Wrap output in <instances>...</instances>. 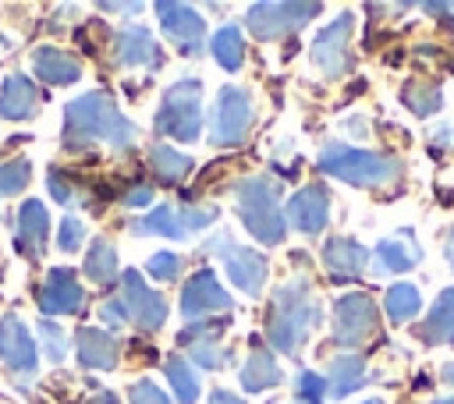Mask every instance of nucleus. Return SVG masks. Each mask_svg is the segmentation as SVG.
<instances>
[{
  "label": "nucleus",
  "mask_w": 454,
  "mask_h": 404,
  "mask_svg": "<svg viewBox=\"0 0 454 404\" xmlns=\"http://www.w3.org/2000/svg\"><path fill=\"white\" fill-rule=\"evenodd\" d=\"M316 322H319V305H316L305 280H291L273 294L266 330H270V340H273L277 351L294 354L305 344V337L312 333Z\"/></svg>",
  "instance_id": "f257e3e1"
},
{
  "label": "nucleus",
  "mask_w": 454,
  "mask_h": 404,
  "mask_svg": "<svg viewBox=\"0 0 454 404\" xmlns=\"http://www.w3.org/2000/svg\"><path fill=\"white\" fill-rule=\"evenodd\" d=\"M64 131H67L64 135L67 145H74V138H106L110 145L124 149L135 138V124L124 120L103 92H89V96L71 99L67 113H64Z\"/></svg>",
  "instance_id": "f03ea898"
},
{
  "label": "nucleus",
  "mask_w": 454,
  "mask_h": 404,
  "mask_svg": "<svg viewBox=\"0 0 454 404\" xmlns=\"http://www.w3.org/2000/svg\"><path fill=\"white\" fill-rule=\"evenodd\" d=\"M319 170L330 174V177H340V181H348L355 188L390 184L401 174L397 159H387V156H376V152H362V149H351V145H340V142H330L319 152Z\"/></svg>",
  "instance_id": "7ed1b4c3"
},
{
  "label": "nucleus",
  "mask_w": 454,
  "mask_h": 404,
  "mask_svg": "<svg viewBox=\"0 0 454 404\" xmlns=\"http://www.w3.org/2000/svg\"><path fill=\"white\" fill-rule=\"evenodd\" d=\"M238 213H241L245 227L262 245H277L284 237V209L277 202V188L266 177L241 181V188H238Z\"/></svg>",
  "instance_id": "20e7f679"
},
{
  "label": "nucleus",
  "mask_w": 454,
  "mask_h": 404,
  "mask_svg": "<svg viewBox=\"0 0 454 404\" xmlns=\"http://www.w3.org/2000/svg\"><path fill=\"white\" fill-rule=\"evenodd\" d=\"M199 92H202V85H199L195 78H181V82L167 92V99H163V106H160V113H156V128H160L163 135H170V138L195 142V138H199V124H202Z\"/></svg>",
  "instance_id": "39448f33"
},
{
  "label": "nucleus",
  "mask_w": 454,
  "mask_h": 404,
  "mask_svg": "<svg viewBox=\"0 0 454 404\" xmlns=\"http://www.w3.org/2000/svg\"><path fill=\"white\" fill-rule=\"evenodd\" d=\"M376 322H380V312L365 294H344L333 305V340L344 347L369 340L376 333Z\"/></svg>",
  "instance_id": "423d86ee"
},
{
  "label": "nucleus",
  "mask_w": 454,
  "mask_h": 404,
  "mask_svg": "<svg viewBox=\"0 0 454 404\" xmlns=\"http://www.w3.org/2000/svg\"><path fill=\"white\" fill-rule=\"evenodd\" d=\"M312 14H319V4H255L248 11V28L259 39H277L301 28Z\"/></svg>",
  "instance_id": "0eeeda50"
},
{
  "label": "nucleus",
  "mask_w": 454,
  "mask_h": 404,
  "mask_svg": "<svg viewBox=\"0 0 454 404\" xmlns=\"http://www.w3.org/2000/svg\"><path fill=\"white\" fill-rule=\"evenodd\" d=\"M213 252L223 259L227 276H231L245 294H255V291L262 287V280H266V259L255 255V248H241V245H234V241L223 234V237L213 241Z\"/></svg>",
  "instance_id": "6e6552de"
},
{
  "label": "nucleus",
  "mask_w": 454,
  "mask_h": 404,
  "mask_svg": "<svg viewBox=\"0 0 454 404\" xmlns=\"http://www.w3.org/2000/svg\"><path fill=\"white\" fill-rule=\"evenodd\" d=\"M248 124H252V99H248V92L238 89V85L220 89V103H216V135H213V138H216L220 145H234V142L245 138Z\"/></svg>",
  "instance_id": "1a4fd4ad"
},
{
  "label": "nucleus",
  "mask_w": 454,
  "mask_h": 404,
  "mask_svg": "<svg viewBox=\"0 0 454 404\" xmlns=\"http://www.w3.org/2000/svg\"><path fill=\"white\" fill-rule=\"evenodd\" d=\"M124 308H128V322H138L142 330H160L167 319V301L145 287L142 273L128 269L124 273Z\"/></svg>",
  "instance_id": "9d476101"
},
{
  "label": "nucleus",
  "mask_w": 454,
  "mask_h": 404,
  "mask_svg": "<svg viewBox=\"0 0 454 404\" xmlns=\"http://www.w3.org/2000/svg\"><path fill=\"white\" fill-rule=\"evenodd\" d=\"M348 32H351V14H340L333 25H326L316 43H312V60L323 67L330 78L348 71Z\"/></svg>",
  "instance_id": "9b49d317"
},
{
  "label": "nucleus",
  "mask_w": 454,
  "mask_h": 404,
  "mask_svg": "<svg viewBox=\"0 0 454 404\" xmlns=\"http://www.w3.org/2000/svg\"><path fill=\"white\" fill-rule=\"evenodd\" d=\"M326 216H330V195L323 184H309L287 202V223L298 227L301 234H319L326 227Z\"/></svg>",
  "instance_id": "f8f14e48"
},
{
  "label": "nucleus",
  "mask_w": 454,
  "mask_h": 404,
  "mask_svg": "<svg viewBox=\"0 0 454 404\" xmlns=\"http://www.w3.org/2000/svg\"><path fill=\"white\" fill-rule=\"evenodd\" d=\"M0 358L14 369V372H35V344L25 330V322L18 315H4L0 319Z\"/></svg>",
  "instance_id": "ddd939ff"
},
{
  "label": "nucleus",
  "mask_w": 454,
  "mask_h": 404,
  "mask_svg": "<svg viewBox=\"0 0 454 404\" xmlns=\"http://www.w3.org/2000/svg\"><path fill=\"white\" fill-rule=\"evenodd\" d=\"M156 11H160V18H163V28H167V35L177 43V50L181 53H199L202 46V18L192 11V7H184V4H156Z\"/></svg>",
  "instance_id": "4468645a"
},
{
  "label": "nucleus",
  "mask_w": 454,
  "mask_h": 404,
  "mask_svg": "<svg viewBox=\"0 0 454 404\" xmlns=\"http://www.w3.org/2000/svg\"><path fill=\"white\" fill-rule=\"evenodd\" d=\"M227 305H231V298H227V291L216 284V276H213L209 269H199V273L184 284L181 312H184L188 319L206 315V312H216V308H227Z\"/></svg>",
  "instance_id": "2eb2a0df"
},
{
  "label": "nucleus",
  "mask_w": 454,
  "mask_h": 404,
  "mask_svg": "<svg viewBox=\"0 0 454 404\" xmlns=\"http://www.w3.org/2000/svg\"><path fill=\"white\" fill-rule=\"evenodd\" d=\"M39 305L43 312H57V315H71L82 305V284L71 269H53L39 291Z\"/></svg>",
  "instance_id": "dca6fc26"
},
{
  "label": "nucleus",
  "mask_w": 454,
  "mask_h": 404,
  "mask_svg": "<svg viewBox=\"0 0 454 404\" xmlns=\"http://www.w3.org/2000/svg\"><path fill=\"white\" fill-rule=\"evenodd\" d=\"M46 230H50V216H46L43 202L28 198V202L18 209V248H21L28 259H39L43 248H46Z\"/></svg>",
  "instance_id": "f3484780"
},
{
  "label": "nucleus",
  "mask_w": 454,
  "mask_h": 404,
  "mask_svg": "<svg viewBox=\"0 0 454 404\" xmlns=\"http://www.w3.org/2000/svg\"><path fill=\"white\" fill-rule=\"evenodd\" d=\"M323 262H326V269H330L333 280H351V276H358L365 269L369 252L358 241H351V237H333L323 248Z\"/></svg>",
  "instance_id": "a211bd4d"
},
{
  "label": "nucleus",
  "mask_w": 454,
  "mask_h": 404,
  "mask_svg": "<svg viewBox=\"0 0 454 404\" xmlns=\"http://www.w3.org/2000/svg\"><path fill=\"white\" fill-rule=\"evenodd\" d=\"M114 53H117L121 64H135V67H138V64H145V67H156V64H160V46H156L153 35H149L145 28H138V25H128V28L117 32Z\"/></svg>",
  "instance_id": "6ab92c4d"
},
{
  "label": "nucleus",
  "mask_w": 454,
  "mask_h": 404,
  "mask_svg": "<svg viewBox=\"0 0 454 404\" xmlns=\"http://www.w3.org/2000/svg\"><path fill=\"white\" fill-rule=\"evenodd\" d=\"M419 259H422V248H419V241H415L411 230H397L394 237H387V241L376 245V262H380L383 273H404Z\"/></svg>",
  "instance_id": "aec40b11"
},
{
  "label": "nucleus",
  "mask_w": 454,
  "mask_h": 404,
  "mask_svg": "<svg viewBox=\"0 0 454 404\" xmlns=\"http://www.w3.org/2000/svg\"><path fill=\"white\" fill-rule=\"evenodd\" d=\"M39 92L25 74H7L4 89H0V117L7 120H25L28 113H35Z\"/></svg>",
  "instance_id": "412c9836"
},
{
  "label": "nucleus",
  "mask_w": 454,
  "mask_h": 404,
  "mask_svg": "<svg viewBox=\"0 0 454 404\" xmlns=\"http://www.w3.org/2000/svg\"><path fill=\"white\" fill-rule=\"evenodd\" d=\"M419 337L426 344H450L454 340V287L440 291V298L433 301L426 322L419 326Z\"/></svg>",
  "instance_id": "4be33fe9"
},
{
  "label": "nucleus",
  "mask_w": 454,
  "mask_h": 404,
  "mask_svg": "<svg viewBox=\"0 0 454 404\" xmlns=\"http://www.w3.org/2000/svg\"><path fill=\"white\" fill-rule=\"evenodd\" d=\"M32 67H35L39 78H46V82H53V85H71V82H78V74H82L78 60H74L71 53L57 50V46H43V50H35Z\"/></svg>",
  "instance_id": "5701e85b"
},
{
  "label": "nucleus",
  "mask_w": 454,
  "mask_h": 404,
  "mask_svg": "<svg viewBox=\"0 0 454 404\" xmlns=\"http://www.w3.org/2000/svg\"><path fill=\"white\" fill-rule=\"evenodd\" d=\"M78 354H82V365H89V369H114L121 344L106 330H82L78 333Z\"/></svg>",
  "instance_id": "b1692460"
},
{
  "label": "nucleus",
  "mask_w": 454,
  "mask_h": 404,
  "mask_svg": "<svg viewBox=\"0 0 454 404\" xmlns=\"http://www.w3.org/2000/svg\"><path fill=\"white\" fill-rule=\"evenodd\" d=\"M131 230H135V234H160V237H174V241H181V237L188 234V227H184L181 213H177V209H170V206H160V209H153L149 216L135 220V223H131Z\"/></svg>",
  "instance_id": "393cba45"
},
{
  "label": "nucleus",
  "mask_w": 454,
  "mask_h": 404,
  "mask_svg": "<svg viewBox=\"0 0 454 404\" xmlns=\"http://www.w3.org/2000/svg\"><path fill=\"white\" fill-rule=\"evenodd\" d=\"M362 383H365V361L362 358H355V354L333 358V365H330V393L333 397H348Z\"/></svg>",
  "instance_id": "a878e982"
},
{
  "label": "nucleus",
  "mask_w": 454,
  "mask_h": 404,
  "mask_svg": "<svg viewBox=\"0 0 454 404\" xmlns=\"http://www.w3.org/2000/svg\"><path fill=\"white\" fill-rule=\"evenodd\" d=\"M280 383V365L266 354V351H252V358H248V365L241 369V386L245 390H270V386H277Z\"/></svg>",
  "instance_id": "bb28decb"
},
{
  "label": "nucleus",
  "mask_w": 454,
  "mask_h": 404,
  "mask_svg": "<svg viewBox=\"0 0 454 404\" xmlns=\"http://www.w3.org/2000/svg\"><path fill=\"white\" fill-rule=\"evenodd\" d=\"M85 276H89L92 284H114V280H117V255H114V245L92 241V248L85 252Z\"/></svg>",
  "instance_id": "cd10ccee"
},
{
  "label": "nucleus",
  "mask_w": 454,
  "mask_h": 404,
  "mask_svg": "<svg viewBox=\"0 0 454 404\" xmlns=\"http://www.w3.org/2000/svg\"><path fill=\"white\" fill-rule=\"evenodd\" d=\"M401 99H404V106H408L411 113H419V117H429V113H436V110L443 106V92H440L433 82H408V85L401 89Z\"/></svg>",
  "instance_id": "c85d7f7f"
},
{
  "label": "nucleus",
  "mask_w": 454,
  "mask_h": 404,
  "mask_svg": "<svg viewBox=\"0 0 454 404\" xmlns=\"http://www.w3.org/2000/svg\"><path fill=\"white\" fill-rule=\"evenodd\" d=\"M149 163H153V170H156V177H160L163 184H177V181L192 170V159L181 156V152H174V149H167V145H156V149L149 152Z\"/></svg>",
  "instance_id": "c756f323"
},
{
  "label": "nucleus",
  "mask_w": 454,
  "mask_h": 404,
  "mask_svg": "<svg viewBox=\"0 0 454 404\" xmlns=\"http://www.w3.org/2000/svg\"><path fill=\"white\" fill-rule=\"evenodd\" d=\"M383 308H387V315H390L394 322H408V319L422 308V298H419V291H415L411 284H394V287L387 291V298H383Z\"/></svg>",
  "instance_id": "7c9ffc66"
},
{
  "label": "nucleus",
  "mask_w": 454,
  "mask_h": 404,
  "mask_svg": "<svg viewBox=\"0 0 454 404\" xmlns=\"http://www.w3.org/2000/svg\"><path fill=\"white\" fill-rule=\"evenodd\" d=\"M213 57H216L220 67H227V71H238V67H241L245 46H241V35H238L234 25H227V28H220V32L213 35Z\"/></svg>",
  "instance_id": "2f4dec72"
},
{
  "label": "nucleus",
  "mask_w": 454,
  "mask_h": 404,
  "mask_svg": "<svg viewBox=\"0 0 454 404\" xmlns=\"http://www.w3.org/2000/svg\"><path fill=\"white\" fill-rule=\"evenodd\" d=\"M167 376H170V386H174L177 400L181 404H195V397H199V376L192 372V365L184 358H170L167 361Z\"/></svg>",
  "instance_id": "473e14b6"
},
{
  "label": "nucleus",
  "mask_w": 454,
  "mask_h": 404,
  "mask_svg": "<svg viewBox=\"0 0 454 404\" xmlns=\"http://www.w3.org/2000/svg\"><path fill=\"white\" fill-rule=\"evenodd\" d=\"M28 174H32L28 159L0 163V195H14V191H21V188H25V181H28Z\"/></svg>",
  "instance_id": "72a5a7b5"
},
{
  "label": "nucleus",
  "mask_w": 454,
  "mask_h": 404,
  "mask_svg": "<svg viewBox=\"0 0 454 404\" xmlns=\"http://www.w3.org/2000/svg\"><path fill=\"white\" fill-rule=\"evenodd\" d=\"M298 400L301 404H323V393H326V379L316 376V372H298Z\"/></svg>",
  "instance_id": "f704fd0d"
},
{
  "label": "nucleus",
  "mask_w": 454,
  "mask_h": 404,
  "mask_svg": "<svg viewBox=\"0 0 454 404\" xmlns=\"http://www.w3.org/2000/svg\"><path fill=\"white\" fill-rule=\"evenodd\" d=\"M181 269V259L174 252H156L149 262H145V273H153L156 280H174Z\"/></svg>",
  "instance_id": "c9c22d12"
},
{
  "label": "nucleus",
  "mask_w": 454,
  "mask_h": 404,
  "mask_svg": "<svg viewBox=\"0 0 454 404\" xmlns=\"http://www.w3.org/2000/svg\"><path fill=\"white\" fill-rule=\"evenodd\" d=\"M82 234H85L82 220H78V216H64V220H60V234H57V245H60L64 252H74V248H78V241H82Z\"/></svg>",
  "instance_id": "e433bc0d"
},
{
  "label": "nucleus",
  "mask_w": 454,
  "mask_h": 404,
  "mask_svg": "<svg viewBox=\"0 0 454 404\" xmlns=\"http://www.w3.org/2000/svg\"><path fill=\"white\" fill-rule=\"evenodd\" d=\"M131 404H170V397L156 386V383H149V379H142V383H135L131 386Z\"/></svg>",
  "instance_id": "4c0bfd02"
},
{
  "label": "nucleus",
  "mask_w": 454,
  "mask_h": 404,
  "mask_svg": "<svg viewBox=\"0 0 454 404\" xmlns=\"http://www.w3.org/2000/svg\"><path fill=\"white\" fill-rule=\"evenodd\" d=\"M39 333H43V340H46V354L53 358V361H60L64 358V333H60V326H53V322H39Z\"/></svg>",
  "instance_id": "58836bf2"
},
{
  "label": "nucleus",
  "mask_w": 454,
  "mask_h": 404,
  "mask_svg": "<svg viewBox=\"0 0 454 404\" xmlns=\"http://www.w3.org/2000/svg\"><path fill=\"white\" fill-rule=\"evenodd\" d=\"M149 198H153V188L142 184V181L131 184V191H121V202H124V206H145Z\"/></svg>",
  "instance_id": "ea45409f"
},
{
  "label": "nucleus",
  "mask_w": 454,
  "mask_h": 404,
  "mask_svg": "<svg viewBox=\"0 0 454 404\" xmlns=\"http://www.w3.org/2000/svg\"><path fill=\"white\" fill-rule=\"evenodd\" d=\"M50 191H53L57 202H71V184H67L64 174H57V170H50Z\"/></svg>",
  "instance_id": "a19ab883"
},
{
  "label": "nucleus",
  "mask_w": 454,
  "mask_h": 404,
  "mask_svg": "<svg viewBox=\"0 0 454 404\" xmlns=\"http://www.w3.org/2000/svg\"><path fill=\"white\" fill-rule=\"evenodd\" d=\"M209 404H245L238 393H227V390H216L213 397H209Z\"/></svg>",
  "instance_id": "79ce46f5"
},
{
  "label": "nucleus",
  "mask_w": 454,
  "mask_h": 404,
  "mask_svg": "<svg viewBox=\"0 0 454 404\" xmlns=\"http://www.w3.org/2000/svg\"><path fill=\"white\" fill-rule=\"evenodd\" d=\"M447 245H443V255H447V262H450V269H454V227L447 230V237H443Z\"/></svg>",
  "instance_id": "37998d69"
},
{
  "label": "nucleus",
  "mask_w": 454,
  "mask_h": 404,
  "mask_svg": "<svg viewBox=\"0 0 454 404\" xmlns=\"http://www.w3.org/2000/svg\"><path fill=\"white\" fill-rule=\"evenodd\" d=\"M440 376H443V379H447V383H450V386H454V361H447V365H443V369H440Z\"/></svg>",
  "instance_id": "c03bdc74"
},
{
  "label": "nucleus",
  "mask_w": 454,
  "mask_h": 404,
  "mask_svg": "<svg viewBox=\"0 0 454 404\" xmlns=\"http://www.w3.org/2000/svg\"><path fill=\"white\" fill-rule=\"evenodd\" d=\"M436 404H454V400H436Z\"/></svg>",
  "instance_id": "a18cd8bd"
},
{
  "label": "nucleus",
  "mask_w": 454,
  "mask_h": 404,
  "mask_svg": "<svg viewBox=\"0 0 454 404\" xmlns=\"http://www.w3.org/2000/svg\"><path fill=\"white\" fill-rule=\"evenodd\" d=\"M365 404H383V400H365Z\"/></svg>",
  "instance_id": "49530a36"
},
{
  "label": "nucleus",
  "mask_w": 454,
  "mask_h": 404,
  "mask_svg": "<svg viewBox=\"0 0 454 404\" xmlns=\"http://www.w3.org/2000/svg\"><path fill=\"white\" fill-rule=\"evenodd\" d=\"M298 404H301V400H298Z\"/></svg>",
  "instance_id": "de8ad7c7"
}]
</instances>
